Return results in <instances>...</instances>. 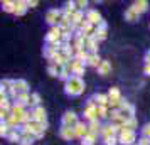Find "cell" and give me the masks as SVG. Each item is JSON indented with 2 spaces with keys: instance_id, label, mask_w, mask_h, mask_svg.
I'll return each mask as SVG.
<instances>
[{
  "instance_id": "cell-34",
  "label": "cell",
  "mask_w": 150,
  "mask_h": 145,
  "mask_svg": "<svg viewBox=\"0 0 150 145\" xmlns=\"http://www.w3.org/2000/svg\"><path fill=\"white\" fill-rule=\"evenodd\" d=\"M76 5H78V10H84V8L88 7V2H86V0H78V2H76Z\"/></svg>"
},
{
  "instance_id": "cell-26",
  "label": "cell",
  "mask_w": 150,
  "mask_h": 145,
  "mask_svg": "<svg viewBox=\"0 0 150 145\" xmlns=\"http://www.w3.org/2000/svg\"><path fill=\"white\" fill-rule=\"evenodd\" d=\"M103 62V59L100 57V54H91L88 59V66H91V68H100V64Z\"/></svg>"
},
{
  "instance_id": "cell-32",
  "label": "cell",
  "mask_w": 150,
  "mask_h": 145,
  "mask_svg": "<svg viewBox=\"0 0 150 145\" xmlns=\"http://www.w3.org/2000/svg\"><path fill=\"white\" fill-rule=\"evenodd\" d=\"M103 144L105 145H116V144H120V142H118V137H108V138H103Z\"/></svg>"
},
{
  "instance_id": "cell-10",
  "label": "cell",
  "mask_w": 150,
  "mask_h": 145,
  "mask_svg": "<svg viewBox=\"0 0 150 145\" xmlns=\"http://www.w3.org/2000/svg\"><path fill=\"white\" fill-rule=\"evenodd\" d=\"M84 62L78 61V59H73V61H69V69H71V74L73 76H78L81 78L83 74H84Z\"/></svg>"
},
{
  "instance_id": "cell-24",
  "label": "cell",
  "mask_w": 150,
  "mask_h": 145,
  "mask_svg": "<svg viewBox=\"0 0 150 145\" xmlns=\"http://www.w3.org/2000/svg\"><path fill=\"white\" fill-rule=\"evenodd\" d=\"M15 4L14 0H4L2 2V8H4V12H8V14H15Z\"/></svg>"
},
{
  "instance_id": "cell-37",
  "label": "cell",
  "mask_w": 150,
  "mask_h": 145,
  "mask_svg": "<svg viewBox=\"0 0 150 145\" xmlns=\"http://www.w3.org/2000/svg\"><path fill=\"white\" fill-rule=\"evenodd\" d=\"M27 5H29V8H32V7H35V5H39V2H37V0H27Z\"/></svg>"
},
{
  "instance_id": "cell-33",
  "label": "cell",
  "mask_w": 150,
  "mask_h": 145,
  "mask_svg": "<svg viewBox=\"0 0 150 145\" xmlns=\"http://www.w3.org/2000/svg\"><path fill=\"white\" fill-rule=\"evenodd\" d=\"M142 137L150 138V123H145V125L142 127Z\"/></svg>"
},
{
  "instance_id": "cell-3",
  "label": "cell",
  "mask_w": 150,
  "mask_h": 145,
  "mask_svg": "<svg viewBox=\"0 0 150 145\" xmlns=\"http://www.w3.org/2000/svg\"><path fill=\"white\" fill-rule=\"evenodd\" d=\"M62 17H64V10H61V8H49L46 12V22L51 27H57Z\"/></svg>"
},
{
  "instance_id": "cell-4",
  "label": "cell",
  "mask_w": 150,
  "mask_h": 145,
  "mask_svg": "<svg viewBox=\"0 0 150 145\" xmlns=\"http://www.w3.org/2000/svg\"><path fill=\"white\" fill-rule=\"evenodd\" d=\"M118 142H120L122 145H135L137 133L133 130H128V128H120V133H118Z\"/></svg>"
},
{
  "instance_id": "cell-29",
  "label": "cell",
  "mask_w": 150,
  "mask_h": 145,
  "mask_svg": "<svg viewBox=\"0 0 150 145\" xmlns=\"http://www.w3.org/2000/svg\"><path fill=\"white\" fill-rule=\"evenodd\" d=\"M106 118H110L108 106H98V120H106Z\"/></svg>"
},
{
  "instance_id": "cell-8",
  "label": "cell",
  "mask_w": 150,
  "mask_h": 145,
  "mask_svg": "<svg viewBox=\"0 0 150 145\" xmlns=\"http://www.w3.org/2000/svg\"><path fill=\"white\" fill-rule=\"evenodd\" d=\"M120 113H122V117L125 118V120H130V118H135V106L130 103V101H127V100H123V103L120 105Z\"/></svg>"
},
{
  "instance_id": "cell-5",
  "label": "cell",
  "mask_w": 150,
  "mask_h": 145,
  "mask_svg": "<svg viewBox=\"0 0 150 145\" xmlns=\"http://www.w3.org/2000/svg\"><path fill=\"white\" fill-rule=\"evenodd\" d=\"M106 95H108V100H110V106H111L113 110L120 108V105L123 103V96H122V91H120V88L113 86V88H110V91L106 93Z\"/></svg>"
},
{
  "instance_id": "cell-6",
  "label": "cell",
  "mask_w": 150,
  "mask_h": 145,
  "mask_svg": "<svg viewBox=\"0 0 150 145\" xmlns=\"http://www.w3.org/2000/svg\"><path fill=\"white\" fill-rule=\"evenodd\" d=\"M46 42L47 44H57V42H62V29L57 25V27H51L49 29L47 35H46Z\"/></svg>"
},
{
  "instance_id": "cell-21",
  "label": "cell",
  "mask_w": 150,
  "mask_h": 145,
  "mask_svg": "<svg viewBox=\"0 0 150 145\" xmlns=\"http://www.w3.org/2000/svg\"><path fill=\"white\" fill-rule=\"evenodd\" d=\"M88 128H89V133H93V135H101V128H103V125L100 120H95V122H89L88 123Z\"/></svg>"
},
{
  "instance_id": "cell-31",
  "label": "cell",
  "mask_w": 150,
  "mask_h": 145,
  "mask_svg": "<svg viewBox=\"0 0 150 145\" xmlns=\"http://www.w3.org/2000/svg\"><path fill=\"white\" fill-rule=\"evenodd\" d=\"M122 128H128V130H133V132H135V128H137V120H135V118H130V120H127Z\"/></svg>"
},
{
  "instance_id": "cell-20",
  "label": "cell",
  "mask_w": 150,
  "mask_h": 145,
  "mask_svg": "<svg viewBox=\"0 0 150 145\" xmlns=\"http://www.w3.org/2000/svg\"><path fill=\"white\" fill-rule=\"evenodd\" d=\"M93 100H95V103L98 106H110L108 95H105V93H96L95 96H93Z\"/></svg>"
},
{
  "instance_id": "cell-19",
  "label": "cell",
  "mask_w": 150,
  "mask_h": 145,
  "mask_svg": "<svg viewBox=\"0 0 150 145\" xmlns=\"http://www.w3.org/2000/svg\"><path fill=\"white\" fill-rule=\"evenodd\" d=\"M37 140V137H34L32 133H29V132H24L22 130V133H21V142L19 144L21 145H32Z\"/></svg>"
},
{
  "instance_id": "cell-11",
  "label": "cell",
  "mask_w": 150,
  "mask_h": 145,
  "mask_svg": "<svg viewBox=\"0 0 150 145\" xmlns=\"http://www.w3.org/2000/svg\"><path fill=\"white\" fill-rule=\"evenodd\" d=\"M30 113H32V120H34V122H39V123L47 125V113H46V110H44L42 106L32 108V110H30Z\"/></svg>"
},
{
  "instance_id": "cell-2",
  "label": "cell",
  "mask_w": 150,
  "mask_h": 145,
  "mask_svg": "<svg viewBox=\"0 0 150 145\" xmlns=\"http://www.w3.org/2000/svg\"><path fill=\"white\" fill-rule=\"evenodd\" d=\"M46 128H47V125L39 123V122H34V120H30L29 123H25L24 127H22V130L24 132H29V133H32V135L37 137V138H41L42 135H44Z\"/></svg>"
},
{
  "instance_id": "cell-25",
  "label": "cell",
  "mask_w": 150,
  "mask_h": 145,
  "mask_svg": "<svg viewBox=\"0 0 150 145\" xmlns=\"http://www.w3.org/2000/svg\"><path fill=\"white\" fill-rule=\"evenodd\" d=\"M21 133L22 130H19V128H12V132L8 133V142H12V144H19L21 142Z\"/></svg>"
},
{
  "instance_id": "cell-9",
  "label": "cell",
  "mask_w": 150,
  "mask_h": 145,
  "mask_svg": "<svg viewBox=\"0 0 150 145\" xmlns=\"http://www.w3.org/2000/svg\"><path fill=\"white\" fill-rule=\"evenodd\" d=\"M21 93H29V83L25 79H14V88H12V95L10 96L15 98Z\"/></svg>"
},
{
  "instance_id": "cell-13",
  "label": "cell",
  "mask_w": 150,
  "mask_h": 145,
  "mask_svg": "<svg viewBox=\"0 0 150 145\" xmlns=\"http://www.w3.org/2000/svg\"><path fill=\"white\" fill-rule=\"evenodd\" d=\"M118 133H120V128L113 123H106L103 125L101 128V137L103 138H108V137H118Z\"/></svg>"
},
{
  "instance_id": "cell-39",
  "label": "cell",
  "mask_w": 150,
  "mask_h": 145,
  "mask_svg": "<svg viewBox=\"0 0 150 145\" xmlns=\"http://www.w3.org/2000/svg\"><path fill=\"white\" fill-rule=\"evenodd\" d=\"M135 145H138V144H135Z\"/></svg>"
},
{
  "instance_id": "cell-30",
  "label": "cell",
  "mask_w": 150,
  "mask_h": 145,
  "mask_svg": "<svg viewBox=\"0 0 150 145\" xmlns=\"http://www.w3.org/2000/svg\"><path fill=\"white\" fill-rule=\"evenodd\" d=\"M30 106H32V108L41 106V95H39V93H32V95H30Z\"/></svg>"
},
{
  "instance_id": "cell-18",
  "label": "cell",
  "mask_w": 150,
  "mask_h": 145,
  "mask_svg": "<svg viewBox=\"0 0 150 145\" xmlns=\"http://www.w3.org/2000/svg\"><path fill=\"white\" fill-rule=\"evenodd\" d=\"M74 132H76V137L78 138H83L86 137L89 133V128H88V123H84V122H79V123L74 127Z\"/></svg>"
},
{
  "instance_id": "cell-38",
  "label": "cell",
  "mask_w": 150,
  "mask_h": 145,
  "mask_svg": "<svg viewBox=\"0 0 150 145\" xmlns=\"http://www.w3.org/2000/svg\"><path fill=\"white\" fill-rule=\"evenodd\" d=\"M143 74L145 76H150V64H145L143 66Z\"/></svg>"
},
{
  "instance_id": "cell-7",
  "label": "cell",
  "mask_w": 150,
  "mask_h": 145,
  "mask_svg": "<svg viewBox=\"0 0 150 145\" xmlns=\"http://www.w3.org/2000/svg\"><path fill=\"white\" fill-rule=\"evenodd\" d=\"M78 123H79V118H78V115H76L74 111H66L61 118V127H71V128H74Z\"/></svg>"
},
{
  "instance_id": "cell-12",
  "label": "cell",
  "mask_w": 150,
  "mask_h": 145,
  "mask_svg": "<svg viewBox=\"0 0 150 145\" xmlns=\"http://www.w3.org/2000/svg\"><path fill=\"white\" fill-rule=\"evenodd\" d=\"M86 21H88L89 24H93L95 27H98V25L103 22V19H101V14H100L98 10H95V8H88V10H86Z\"/></svg>"
},
{
  "instance_id": "cell-22",
  "label": "cell",
  "mask_w": 150,
  "mask_h": 145,
  "mask_svg": "<svg viewBox=\"0 0 150 145\" xmlns=\"http://www.w3.org/2000/svg\"><path fill=\"white\" fill-rule=\"evenodd\" d=\"M27 10H29L27 0H17V4H15V15H24Z\"/></svg>"
},
{
  "instance_id": "cell-16",
  "label": "cell",
  "mask_w": 150,
  "mask_h": 145,
  "mask_svg": "<svg viewBox=\"0 0 150 145\" xmlns=\"http://www.w3.org/2000/svg\"><path fill=\"white\" fill-rule=\"evenodd\" d=\"M130 7L133 8L138 15H142V14H145V12L149 10V2H147V0H135Z\"/></svg>"
},
{
  "instance_id": "cell-15",
  "label": "cell",
  "mask_w": 150,
  "mask_h": 145,
  "mask_svg": "<svg viewBox=\"0 0 150 145\" xmlns=\"http://www.w3.org/2000/svg\"><path fill=\"white\" fill-rule=\"evenodd\" d=\"M84 37V51H91V54H98V41L95 37Z\"/></svg>"
},
{
  "instance_id": "cell-35",
  "label": "cell",
  "mask_w": 150,
  "mask_h": 145,
  "mask_svg": "<svg viewBox=\"0 0 150 145\" xmlns=\"http://www.w3.org/2000/svg\"><path fill=\"white\" fill-rule=\"evenodd\" d=\"M138 145H150V138L140 137V138H138Z\"/></svg>"
},
{
  "instance_id": "cell-36",
  "label": "cell",
  "mask_w": 150,
  "mask_h": 145,
  "mask_svg": "<svg viewBox=\"0 0 150 145\" xmlns=\"http://www.w3.org/2000/svg\"><path fill=\"white\" fill-rule=\"evenodd\" d=\"M143 61H145V64H150V49L145 52V56H143Z\"/></svg>"
},
{
  "instance_id": "cell-27",
  "label": "cell",
  "mask_w": 150,
  "mask_h": 145,
  "mask_svg": "<svg viewBox=\"0 0 150 145\" xmlns=\"http://www.w3.org/2000/svg\"><path fill=\"white\" fill-rule=\"evenodd\" d=\"M138 17L140 15L137 14L135 10L132 7H128L127 10H125V21H128V22H135V21H138Z\"/></svg>"
},
{
  "instance_id": "cell-28",
  "label": "cell",
  "mask_w": 150,
  "mask_h": 145,
  "mask_svg": "<svg viewBox=\"0 0 150 145\" xmlns=\"http://www.w3.org/2000/svg\"><path fill=\"white\" fill-rule=\"evenodd\" d=\"M96 140H98V137H96V135H93V133H88L86 137L81 138V145H95Z\"/></svg>"
},
{
  "instance_id": "cell-17",
  "label": "cell",
  "mask_w": 150,
  "mask_h": 145,
  "mask_svg": "<svg viewBox=\"0 0 150 145\" xmlns=\"http://www.w3.org/2000/svg\"><path fill=\"white\" fill-rule=\"evenodd\" d=\"M59 135H61L62 140H68V142L74 140V138H78V137H76L74 128H71V127H61V130H59Z\"/></svg>"
},
{
  "instance_id": "cell-14",
  "label": "cell",
  "mask_w": 150,
  "mask_h": 145,
  "mask_svg": "<svg viewBox=\"0 0 150 145\" xmlns=\"http://www.w3.org/2000/svg\"><path fill=\"white\" fill-rule=\"evenodd\" d=\"M106 35H108V25H106V22H101V24L96 27L93 37H95L98 42H101V41H105V39H106Z\"/></svg>"
},
{
  "instance_id": "cell-23",
  "label": "cell",
  "mask_w": 150,
  "mask_h": 145,
  "mask_svg": "<svg viewBox=\"0 0 150 145\" xmlns=\"http://www.w3.org/2000/svg\"><path fill=\"white\" fill-rule=\"evenodd\" d=\"M110 73H111V62L103 59V62L100 64V68H98V74L100 76H108Z\"/></svg>"
},
{
  "instance_id": "cell-1",
  "label": "cell",
  "mask_w": 150,
  "mask_h": 145,
  "mask_svg": "<svg viewBox=\"0 0 150 145\" xmlns=\"http://www.w3.org/2000/svg\"><path fill=\"white\" fill-rule=\"evenodd\" d=\"M84 88H86V84L83 81V78H78V76H71L64 83V93L69 95V96H79V95H83Z\"/></svg>"
}]
</instances>
